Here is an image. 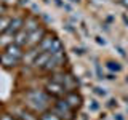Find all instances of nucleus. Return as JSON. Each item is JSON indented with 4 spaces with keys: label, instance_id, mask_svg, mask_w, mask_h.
I'll return each mask as SVG.
<instances>
[{
    "label": "nucleus",
    "instance_id": "obj_10",
    "mask_svg": "<svg viewBox=\"0 0 128 120\" xmlns=\"http://www.w3.org/2000/svg\"><path fill=\"white\" fill-rule=\"evenodd\" d=\"M3 10H5V8H3L2 5H0V13H2V11H3Z\"/></svg>",
    "mask_w": 128,
    "mask_h": 120
},
{
    "label": "nucleus",
    "instance_id": "obj_7",
    "mask_svg": "<svg viewBox=\"0 0 128 120\" xmlns=\"http://www.w3.org/2000/svg\"><path fill=\"white\" fill-rule=\"evenodd\" d=\"M109 67H110V69H115V70H120L118 62H109Z\"/></svg>",
    "mask_w": 128,
    "mask_h": 120
},
{
    "label": "nucleus",
    "instance_id": "obj_4",
    "mask_svg": "<svg viewBox=\"0 0 128 120\" xmlns=\"http://www.w3.org/2000/svg\"><path fill=\"white\" fill-rule=\"evenodd\" d=\"M66 102L69 104L70 107H78V106H80V98H78L75 93H72V94H69V96L66 98Z\"/></svg>",
    "mask_w": 128,
    "mask_h": 120
},
{
    "label": "nucleus",
    "instance_id": "obj_9",
    "mask_svg": "<svg viewBox=\"0 0 128 120\" xmlns=\"http://www.w3.org/2000/svg\"><path fill=\"white\" fill-rule=\"evenodd\" d=\"M0 120H13V117H11V115H3Z\"/></svg>",
    "mask_w": 128,
    "mask_h": 120
},
{
    "label": "nucleus",
    "instance_id": "obj_2",
    "mask_svg": "<svg viewBox=\"0 0 128 120\" xmlns=\"http://www.w3.org/2000/svg\"><path fill=\"white\" fill-rule=\"evenodd\" d=\"M46 90L50 91L51 94H54V96H61L66 93V88H64L61 83H58V82H53V83H48L46 85Z\"/></svg>",
    "mask_w": 128,
    "mask_h": 120
},
{
    "label": "nucleus",
    "instance_id": "obj_1",
    "mask_svg": "<svg viewBox=\"0 0 128 120\" xmlns=\"http://www.w3.org/2000/svg\"><path fill=\"white\" fill-rule=\"evenodd\" d=\"M18 61H19V59H18V58H14L13 54H10L8 51H5V53L0 54V62H2L3 66H6V67L16 66V64H18Z\"/></svg>",
    "mask_w": 128,
    "mask_h": 120
},
{
    "label": "nucleus",
    "instance_id": "obj_6",
    "mask_svg": "<svg viewBox=\"0 0 128 120\" xmlns=\"http://www.w3.org/2000/svg\"><path fill=\"white\" fill-rule=\"evenodd\" d=\"M42 120H61V118H59L56 114H48V112H46V114L42 115Z\"/></svg>",
    "mask_w": 128,
    "mask_h": 120
},
{
    "label": "nucleus",
    "instance_id": "obj_5",
    "mask_svg": "<svg viewBox=\"0 0 128 120\" xmlns=\"http://www.w3.org/2000/svg\"><path fill=\"white\" fill-rule=\"evenodd\" d=\"M10 22H11L10 18H0V34H3V32L8 29Z\"/></svg>",
    "mask_w": 128,
    "mask_h": 120
},
{
    "label": "nucleus",
    "instance_id": "obj_3",
    "mask_svg": "<svg viewBox=\"0 0 128 120\" xmlns=\"http://www.w3.org/2000/svg\"><path fill=\"white\" fill-rule=\"evenodd\" d=\"M43 35V30L42 29H35V30H32L30 34H29V37H27V45H34V43H37L38 40H40V37Z\"/></svg>",
    "mask_w": 128,
    "mask_h": 120
},
{
    "label": "nucleus",
    "instance_id": "obj_8",
    "mask_svg": "<svg viewBox=\"0 0 128 120\" xmlns=\"http://www.w3.org/2000/svg\"><path fill=\"white\" fill-rule=\"evenodd\" d=\"M96 93H98V94H106V91H104V90H101V88H96Z\"/></svg>",
    "mask_w": 128,
    "mask_h": 120
}]
</instances>
